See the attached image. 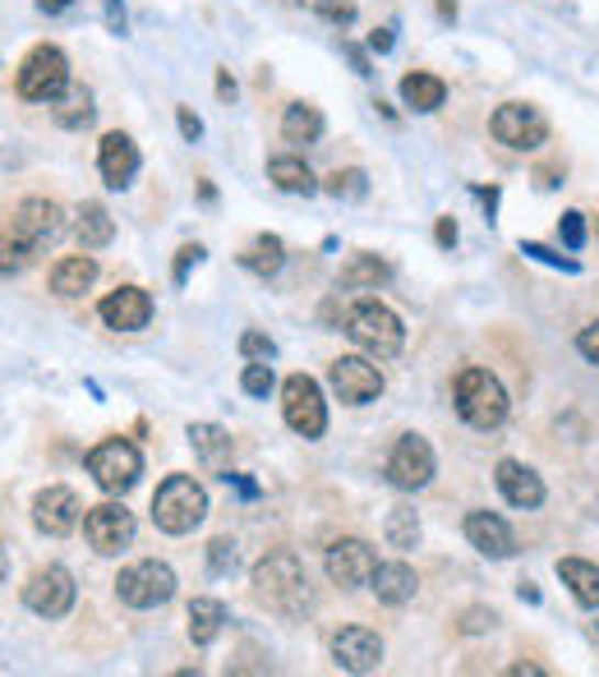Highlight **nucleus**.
<instances>
[{"label": "nucleus", "mask_w": 599, "mask_h": 677, "mask_svg": "<svg viewBox=\"0 0 599 677\" xmlns=\"http://www.w3.org/2000/svg\"><path fill=\"white\" fill-rule=\"evenodd\" d=\"M249 580H254V599L281 618H300V613H309V603H314V590H309V576H304L300 558L286 548L258 558Z\"/></svg>", "instance_id": "nucleus-1"}, {"label": "nucleus", "mask_w": 599, "mask_h": 677, "mask_svg": "<svg viewBox=\"0 0 599 677\" xmlns=\"http://www.w3.org/2000/svg\"><path fill=\"white\" fill-rule=\"evenodd\" d=\"M208 517V489L195 479V475H171L157 484L153 493V521L162 535H189V530H199Z\"/></svg>", "instance_id": "nucleus-2"}, {"label": "nucleus", "mask_w": 599, "mask_h": 677, "mask_svg": "<svg viewBox=\"0 0 599 677\" xmlns=\"http://www.w3.org/2000/svg\"><path fill=\"white\" fill-rule=\"evenodd\" d=\"M346 336H351V342L365 351V355H374V359H392V355L406 346L401 319H397L388 304H378V300L351 304V313H346Z\"/></svg>", "instance_id": "nucleus-3"}, {"label": "nucleus", "mask_w": 599, "mask_h": 677, "mask_svg": "<svg viewBox=\"0 0 599 677\" xmlns=\"http://www.w3.org/2000/svg\"><path fill=\"white\" fill-rule=\"evenodd\" d=\"M457 415L479 433H489L508 420V392H502V382L489 369L457 374Z\"/></svg>", "instance_id": "nucleus-4"}, {"label": "nucleus", "mask_w": 599, "mask_h": 677, "mask_svg": "<svg viewBox=\"0 0 599 677\" xmlns=\"http://www.w3.org/2000/svg\"><path fill=\"white\" fill-rule=\"evenodd\" d=\"M14 88H19L23 102H46L52 107L56 97L69 88V60H65L60 46H46V42L33 46V52L23 56V65H19Z\"/></svg>", "instance_id": "nucleus-5"}, {"label": "nucleus", "mask_w": 599, "mask_h": 677, "mask_svg": "<svg viewBox=\"0 0 599 677\" xmlns=\"http://www.w3.org/2000/svg\"><path fill=\"white\" fill-rule=\"evenodd\" d=\"M115 595H120V603H130V609H162V603L176 595V571L157 558L130 563L115 576Z\"/></svg>", "instance_id": "nucleus-6"}, {"label": "nucleus", "mask_w": 599, "mask_h": 677, "mask_svg": "<svg viewBox=\"0 0 599 677\" xmlns=\"http://www.w3.org/2000/svg\"><path fill=\"white\" fill-rule=\"evenodd\" d=\"M281 415H286V424L300 433V439H323V429H328L323 387L309 374H291L281 382Z\"/></svg>", "instance_id": "nucleus-7"}, {"label": "nucleus", "mask_w": 599, "mask_h": 677, "mask_svg": "<svg viewBox=\"0 0 599 677\" xmlns=\"http://www.w3.org/2000/svg\"><path fill=\"white\" fill-rule=\"evenodd\" d=\"M88 475L98 479V489H107V493H130L143 475V456L130 439H107L88 452Z\"/></svg>", "instance_id": "nucleus-8"}, {"label": "nucleus", "mask_w": 599, "mask_h": 677, "mask_svg": "<svg viewBox=\"0 0 599 677\" xmlns=\"http://www.w3.org/2000/svg\"><path fill=\"white\" fill-rule=\"evenodd\" d=\"M489 130L502 148H512V153H535L548 143V120L531 102H502L489 120Z\"/></svg>", "instance_id": "nucleus-9"}, {"label": "nucleus", "mask_w": 599, "mask_h": 677, "mask_svg": "<svg viewBox=\"0 0 599 677\" xmlns=\"http://www.w3.org/2000/svg\"><path fill=\"white\" fill-rule=\"evenodd\" d=\"M84 540L92 544V553L102 558H115L134 544V512L125 502H98L84 512Z\"/></svg>", "instance_id": "nucleus-10"}, {"label": "nucleus", "mask_w": 599, "mask_h": 677, "mask_svg": "<svg viewBox=\"0 0 599 677\" xmlns=\"http://www.w3.org/2000/svg\"><path fill=\"white\" fill-rule=\"evenodd\" d=\"M434 470H439L434 447H429L420 433H401V439L392 443V452H388V479L397 484V489L415 493V489H424V484L434 479Z\"/></svg>", "instance_id": "nucleus-11"}, {"label": "nucleus", "mask_w": 599, "mask_h": 677, "mask_svg": "<svg viewBox=\"0 0 599 677\" xmlns=\"http://www.w3.org/2000/svg\"><path fill=\"white\" fill-rule=\"evenodd\" d=\"M23 603L37 613V618H65L75 609V576L65 567H37L29 576V586H23Z\"/></svg>", "instance_id": "nucleus-12"}, {"label": "nucleus", "mask_w": 599, "mask_h": 677, "mask_svg": "<svg viewBox=\"0 0 599 677\" xmlns=\"http://www.w3.org/2000/svg\"><path fill=\"white\" fill-rule=\"evenodd\" d=\"M328 382H332V392H337L346 406H369L374 397H382V369L374 365V359H365V355L332 359Z\"/></svg>", "instance_id": "nucleus-13"}, {"label": "nucleus", "mask_w": 599, "mask_h": 677, "mask_svg": "<svg viewBox=\"0 0 599 677\" xmlns=\"http://www.w3.org/2000/svg\"><path fill=\"white\" fill-rule=\"evenodd\" d=\"M10 231L19 240H29L33 249H46V245H56V240L65 235V212H60L56 199H23Z\"/></svg>", "instance_id": "nucleus-14"}, {"label": "nucleus", "mask_w": 599, "mask_h": 677, "mask_svg": "<svg viewBox=\"0 0 599 677\" xmlns=\"http://www.w3.org/2000/svg\"><path fill=\"white\" fill-rule=\"evenodd\" d=\"M323 567H328V580H332V586L355 590V586H369V576H374L378 558H374V548H369L365 540H337V544L328 548Z\"/></svg>", "instance_id": "nucleus-15"}, {"label": "nucleus", "mask_w": 599, "mask_h": 677, "mask_svg": "<svg viewBox=\"0 0 599 677\" xmlns=\"http://www.w3.org/2000/svg\"><path fill=\"white\" fill-rule=\"evenodd\" d=\"M138 166H143L138 143H134L125 130L102 134V143H98V171H102V185H107V189H125V185H134Z\"/></svg>", "instance_id": "nucleus-16"}, {"label": "nucleus", "mask_w": 599, "mask_h": 677, "mask_svg": "<svg viewBox=\"0 0 599 677\" xmlns=\"http://www.w3.org/2000/svg\"><path fill=\"white\" fill-rule=\"evenodd\" d=\"M98 313H102V323L115 328V332H138V328L153 323V296L143 286H120L98 304Z\"/></svg>", "instance_id": "nucleus-17"}, {"label": "nucleus", "mask_w": 599, "mask_h": 677, "mask_svg": "<svg viewBox=\"0 0 599 677\" xmlns=\"http://www.w3.org/2000/svg\"><path fill=\"white\" fill-rule=\"evenodd\" d=\"M332 659L346 673H374L382 664V636L369 632V626H342L332 636Z\"/></svg>", "instance_id": "nucleus-18"}, {"label": "nucleus", "mask_w": 599, "mask_h": 677, "mask_svg": "<svg viewBox=\"0 0 599 677\" xmlns=\"http://www.w3.org/2000/svg\"><path fill=\"white\" fill-rule=\"evenodd\" d=\"M79 512H84L79 498L69 489H60V484H52V489H42L33 498V525L42 530V535H52V540L69 535V530L79 525Z\"/></svg>", "instance_id": "nucleus-19"}, {"label": "nucleus", "mask_w": 599, "mask_h": 677, "mask_svg": "<svg viewBox=\"0 0 599 677\" xmlns=\"http://www.w3.org/2000/svg\"><path fill=\"white\" fill-rule=\"evenodd\" d=\"M466 540H470V548L485 553V558H512L517 553L512 525L502 521L498 512H470L466 517Z\"/></svg>", "instance_id": "nucleus-20"}, {"label": "nucleus", "mask_w": 599, "mask_h": 677, "mask_svg": "<svg viewBox=\"0 0 599 677\" xmlns=\"http://www.w3.org/2000/svg\"><path fill=\"white\" fill-rule=\"evenodd\" d=\"M493 479H498V493L508 498L512 507H521V512H535V507L544 502V479H540L531 466H521V462H498Z\"/></svg>", "instance_id": "nucleus-21"}, {"label": "nucleus", "mask_w": 599, "mask_h": 677, "mask_svg": "<svg viewBox=\"0 0 599 677\" xmlns=\"http://www.w3.org/2000/svg\"><path fill=\"white\" fill-rule=\"evenodd\" d=\"M369 590H374L378 603H388V609H401V603L415 599L420 580H415V571L406 567V563H378L374 576H369Z\"/></svg>", "instance_id": "nucleus-22"}, {"label": "nucleus", "mask_w": 599, "mask_h": 677, "mask_svg": "<svg viewBox=\"0 0 599 677\" xmlns=\"http://www.w3.org/2000/svg\"><path fill=\"white\" fill-rule=\"evenodd\" d=\"M281 138L291 143V148H314L323 138V111L314 102H291L281 111Z\"/></svg>", "instance_id": "nucleus-23"}, {"label": "nucleus", "mask_w": 599, "mask_h": 677, "mask_svg": "<svg viewBox=\"0 0 599 677\" xmlns=\"http://www.w3.org/2000/svg\"><path fill=\"white\" fill-rule=\"evenodd\" d=\"M92 281H98V258H88V254H69L52 268V290L60 300H79Z\"/></svg>", "instance_id": "nucleus-24"}, {"label": "nucleus", "mask_w": 599, "mask_h": 677, "mask_svg": "<svg viewBox=\"0 0 599 677\" xmlns=\"http://www.w3.org/2000/svg\"><path fill=\"white\" fill-rule=\"evenodd\" d=\"M401 102L411 111H420V115H429V111H439L447 102V84L439 75H424V69H415V75L401 79Z\"/></svg>", "instance_id": "nucleus-25"}, {"label": "nucleus", "mask_w": 599, "mask_h": 677, "mask_svg": "<svg viewBox=\"0 0 599 677\" xmlns=\"http://www.w3.org/2000/svg\"><path fill=\"white\" fill-rule=\"evenodd\" d=\"M52 115H56V125L60 130H84L92 125V115H98V107H92V92L84 84H69L56 102H52Z\"/></svg>", "instance_id": "nucleus-26"}, {"label": "nucleus", "mask_w": 599, "mask_h": 677, "mask_svg": "<svg viewBox=\"0 0 599 677\" xmlns=\"http://www.w3.org/2000/svg\"><path fill=\"white\" fill-rule=\"evenodd\" d=\"M558 576H563V586L577 595L581 609H599V567L586 563V558H563L558 563Z\"/></svg>", "instance_id": "nucleus-27"}, {"label": "nucleus", "mask_w": 599, "mask_h": 677, "mask_svg": "<svg viewBox=\"0 0 599 677\" xmlns=\"http://www.w3.org/2000/svg\"><path fill=\"white\" fill-rule=\"evenodd\" d=\"M268 180H273L281 193H304V199L323 189L319 176L309 171V166H304L300 157H273V162H268Z\"/></svg>", "instance_id": "nucleus-28"}, {"label": "nucleus", "mask_w": 599, "mask_h": 677, "mask_svg": "<svg viewBox=\"0 0 599 677\" xmlns=\"http://www.w3.org/2000/svg\"><path fill=\"white\" fill-rule=\"evenodd\" d=\"M75 235H79V245H84V249H107L111 240H115L111 212H107L102 203H84L79 217H75Z\"/></svg>", "instance_id": "nucleus-29"}, {"label": "nucleus", "mask_w": 599, "mask_h": 677, "mask_svg": "<svg viewBox=\"0 0 599 677\" xmlns=\"http://www.w3.org/2000/svg\"><path fill=\"white\" fill-rule=\"evenodd\" d=\"M222 626H226L222 599H195L189 603V641L195 645H212L222 636Z\"/></svg>", "instance_id": "nucleus-30"}, {"label": "nucleus", "mask_w": 599, "mask_h": 677, "mask_svg": "<svg viewBox=\"0 0 599 677\" xmlns=\"http://www.w3.org/2000/svg\"><path fill=\"white\" fill-rule=\"evenodd\" d=\"M388 277H392V268L378 254H355L346 268H342V286L346 290H378Z\"/></svg>", "instance_id": "nucleus-31"}, {"label": "nucleus", "mask_w": 599, "mask_h": 677, "mask_svg": "<svg viewBox=\"0 0 599 677\" xmlns=\"http://www.w3.org/2000/svg\"><path fill=\"white\" fill-rule=\"evenodd\" d=\"M240 263H245V268L254 273V277H277L281 273V263H286V245L277 235H258L254 245L240 254Z\"/></svg>", "instance_id": "nucleus-32"}, {"label": "nucleus", "mask_w": 599, "mask_h": 677, "mask_svg": "<svg viewBox=\"0 0 599 677\" xmlns=\"http://www.w3.org/2000/svg\"><path fill=\"white\" fill-rule=\"evenodd\" d=\"M189 447H195L208 466H222L231 456V433L222 424H189Z\"/></svg>", "instance_id": "nucleus-33"}, {"label": "nucleus", "mask_w": 599, "mask_h": 677, "mask_svg": "<svg viewBox=\"0 0 599 677\" xmlns=\"http://www.w3.org/2000/svg\"><path fill=\"white\" fill-rule=\"evenodd\" d=\"M382 535H388L392 548H415L420 544V517L411 512V507H392L388 512V525H382Z\"/></svg>", "instance_id": "nucleus-34"}, {"label": "nucleus", "mask_w": 599, "mask_h": 677, "mask_svg": "<svg viewBox=\"0 0 599 677\" xmlns=\"http://www.w3.org/2000/svg\"><path fill=\"white\" fill-rule=\"evenodd\" d=\"M323 193H332V199H365V193H369V176L359 171V166H346V171H332L323 180Z\"/></svg>", "instance_id": "nucleus-35"}, {"label": "nucleus", "mask_w": 599, "mask_h": 677, "mask_svg": "<svg viewBox=\"0 0 599 677\" xmlns=\"http://www.w3.org/2000/svg\"><path fill=\"white\" fill-rule=\"evenodd\" d=\"M33 254H37V249L29 245V240H19L14 231H10V235H0V273H5V277H14V273L29 268Z\"/></svg>", "instance_id": "nucleus-36"}, {"label": "nucleus", "mask_w": 599, "mask_h": 677, "mask_svg": "<svg viewBox=\"0 0 599 677\" xmlns=\"http://www.w3.org/2000/svg\"><path fill=\"white\" fill-rule=\"evenodd\" d=\"M240 387H245L249 397H268L273 387H277V378H273V365H263V359H249V365H245V374H240Z\"/></svg>", "instance_id": "nucleus-37"}, {"label": "nucleus", "mask_w": 599, "mask_h": 677, "mask_svg": "<svg viewBox=\"0 0 599 677\" xmlns=\"http://www.w3.org/2000/svg\"><path fill=\"white\" fill-rule=\"evenodd\" d=\"M235 563H240V553H235L231 540H212V544H208V571H212V576H231Z\"/></svg>", "instance_id": "nucleus-38"}, {"label": "nucleus", "mask_w": 599, "mask_h": 677, "mask_svg": "<svg viewBox=\"0 0 599 677\" xmlns=\"http://www.w3.org/2000/svg\"><path fill=\"white\" fill-rule=\"evenodd\" d=\"M240 355H245V359H263V365H273L277 346H273V336H263V332H245V336H240Z\"/></svg>", "instance_id": "nucleus-39"}, {"label": "nucleus", "mask_w": 599, "mask_h": 677, "mask_svg": "<svg viewBox=\"0 0 599 677\" xmlns=\"http://www.w3.org/2000/svg\"><path fill=\"white\" fill-rule=\"evenodd\" d=\"M521 254H525V258H540V263H548V268H563V273H577V268H581L577 258H563V254H554L548 245H535V240H525Z\"/></svg>", "instance_id": "nucleus-40"}, {"label": "nucleus", "mask_w": 599, "mask_h": 677, "mask_svg": "<svg viewBox=\"0 0 599 677\" xmlns=\"http://www.w3.org/2000/svg\"><path fill=\"white\" fill-rule=\"evenodd\" d=\"M558 235H563L567 249H581V245H586V212H563Z\"/></svg>", "instance_id": "nucleus-41"}, {"label": "nucleus", "mask_w": 599, "mask_h": 677, "mask_svg": "<svg viewBox=\"0 0 599 677\" xmlns=\"http://www.w3.org/2000/svg\"><path fill=\"white\" fill-rule=\"evenodd\" d=\"M314 10L332 23H351L355 19V0H314Z\"/></svg>", "instance_id": "nucleus-42"}, {"label": "nucleus", "mask_w": 599, "mask_h": 677, "mask_svg": "<svg viewBox=\"0 0 599 677\" xmlns=\"http://www.w3.org/2000/svg\"><path fill=\"white\" fill-rule=\"evenodd\" d=\"M577 351L590 359V365H599V319L581 328V336H577Z\"/></svg>", "instance_id": "nucleus-43"}, {"label": "nucleus", "mask_w": 599, "mask_h": 677, "mask_svg": "<svg viewBox=\"0 0 599 677\" xmlns=\"http://www.w3.org/2000/svg\"><path fill=\"white\" fill-rule=\"evenodd\" d=\"M176 125H180V134L189 138V143H199L203 138V120L189 111V107H176Z\"/></svg>", "instance_id": "nucleus-44"}, {"label": "nucleus", "mask_w": 599, "mask_h": 677, "mask_svg": "<svg viewBox=\"0 0 599 677\" xmlns=\"http://www.w3.org/2000/svg\"><path fill=\"white\" fill-rule=\"evenodd\" d=\"M199 263H203V249H199V245H185L180 258H176V281H185L189 268H199Z\"/></svg>", "instance_id": "nucleus-45"}, {"label": "nucleus", "mask_w": 599, "mask_h": 677, "mask_svg": "<svg viewBox=\"0 0 599 677\" xmlns=\"http://www.w3.org/2000/svg\"><path fill=\"white\" fill-rule=\"evenodd\" d=\"M392 33H397V29H392V23H382V29H374V33H369V52H378V56H388V52H392V42H397Z\"/></svg>", "instance_id": "nucleus-46"}, {"label": "nucleus", "mask_w": 599, "mask_h": 677, "mask_svg": "<svg viewBox=\"0 0 599 677\" xmlns=\"http://www.w3.org/2000/svg\"><path fill=\"white\" fill-rule=\"evenodd\" d=\"M107 23L111 33H125V0H107Z\"/></svg>", "instance_id": "nucleus-47"}, {"label": "nucleus", "mask_w": 599, "mask_h": 677, "mask_svg": "<svg viewBox=\"0 0 599 677\" xmlns=\"http://www.w3.org/2000/svg\"><path fill=\"white\" fill-rule=\"evenodd\" d=\"M493 622H498L493 613H485V609H475V613L466 618V632H485V626H493Z\"/></svg>", "instance_id": "nucleus-48"}, {"label": "nucleus", "mask_w": 599, "mask_h": 677, "mask_svg": "<svg viewBox=\"0 0 599 677\" xmlns=\"http://www.w3.org/2000/svg\"><path fill=\"white\" fill-rule=\"evenodd\" d=\"M439 245H457V222L452 217H439Z\"/></svg>", "instance_id": "nucleus-49"}, {"label": "nucleus", "mask_w": 599, "mask_h": 677, "mask_svg": "<svg viewBox=\"0 0 599 677\" xmlns=\"http://www.w3.org/2000/svg\"><path fill=\"white\" fill-rule=\"evenodd\" d=\"M69 5H75V0H37L42 14H60V10H69Z\"/></svg>", "instance_id": "nucleus-50"}, {"label": "nucleus", "mask_w": 599, "mask_h": 677, "mask_svg": "<svg viewBox=\"0 0 599 677\" xmlns=\"http://www.w3.org/2000/svg\"><path fill=\"white\" fill-rule=\"evenodd\" d=\"M218 92H222V97H235V79L226 75V69H222V75H218Z\"/></svg>", "instance_id": "nucleus-51"}, {"label": "nucleus", "mask_w": 599, "mask_h": 677, "mask_svg": "<svg viewBox=\"0 0 599 677\" xmlns=\"http://www.w3.org/2000/svg\"><path fill=\"white\" fill-rule=\"evenodd\" d=\"M517 595H521V599H531V603H535V599H540V590H535V586H531V580H521V590H517Z\"/></svg>", "instance_id": "nucleus-52"}, {"label": "nucleus", "mask_w": 599, "mask_h": 677, "mask_svg": "<svg viewBox=\"0 0 599 677\" xmlns=\"http://www.w3.org/2000/svg\"><path fill=\"white\" fill-rule=\"evenodd\" d=\"M5 563H10V558H5V548H0V580H5Z\"/></svg>", "instance_id": "nucleus-53"}]
</instances>
